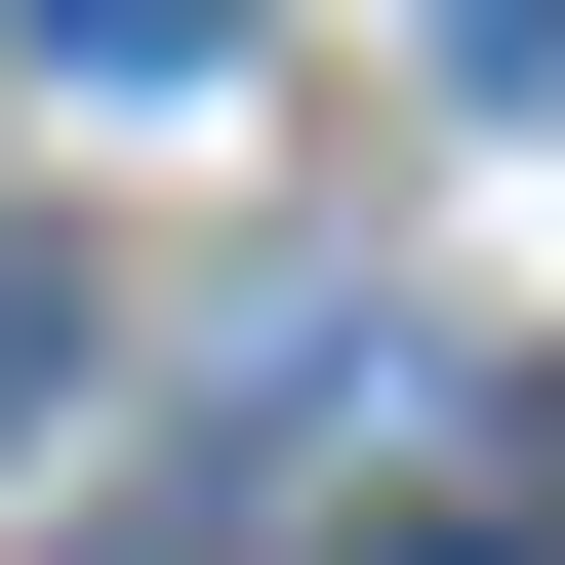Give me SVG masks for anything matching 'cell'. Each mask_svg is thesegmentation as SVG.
<instances>
[{"instance_id": "obj_1", "label": "cell", "mask_w": 565, "mask_h": 565, "mask_svg": "<svg viewBox=\"0 0 565 565\" xmlns=\"http://www.w3.org/2000/svg\"><path fill=\"white\" fill-rule=\"evenodd\" d=\"M41 41H82V82H243V0H41Z\"/></svg>"}, {"instance_id": "obj_2", "label": "cell", "mask_w": 565, "mask_h": 565, "mask_svg": "<svg viewBox=\"0 0 565 565\" xmlns=\"http://www.w3.org/2000/svg\"><path fill=\"white\" fill-rule=\"evenodd\" d=\"M445 82H565V0H445Z\"/></svg>"}, {"instance_id": "obj_3", "label": "cell", "mask_w": 565, "mask_h": 565, "mask_svg": "<svg viewBox=\"0 0 565 565\" xmlns=\"http://www.w3.org/2000/svg\"><path fill=\"white\" fill-rule=\"evenodd\" d=\"M404 565H565V525H404Z\"/></svg>"}]
</instances>
